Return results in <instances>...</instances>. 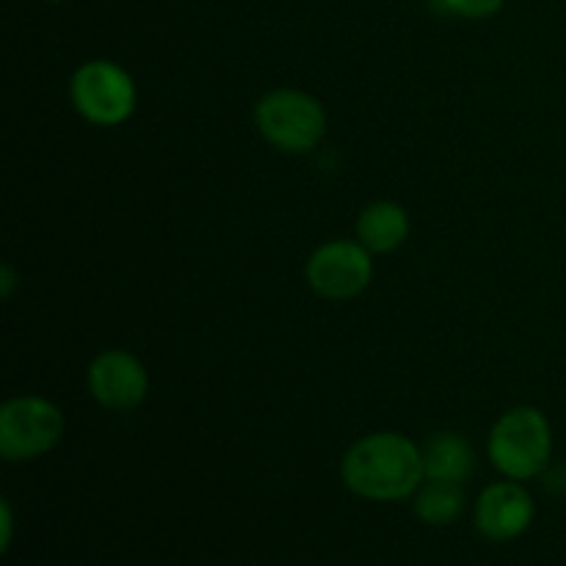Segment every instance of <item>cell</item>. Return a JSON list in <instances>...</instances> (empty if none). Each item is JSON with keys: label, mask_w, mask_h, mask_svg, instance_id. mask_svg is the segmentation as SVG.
Masks as SVG:
<instances>
[{"label": "cell", "mask_w": 566, "mask_h": 566, "mask_svg": "<svg viewBox=\"0 0 566 566\" xmlns=\"http://www.w3.org/2000/svg\"><path fill=\"white\" fill-rule=\"evenodd\" d=\"M415 517L426 525H451L462 517L464 512V492L462 484H451V481H426L418 492H415Z\"/></svg>", "instance_id": "11"}, {"label": "cell", "mask_w": 566, "mask_h": 566, "mask_svg": "<svg viewBox=\"0 0 566 566\" xmlns=\"http://www.w3.org/2000/svg\"><path fill=\"white\" fill-rule=\"evenodd\" d=\"M426 481L464 484L475 470L473 446L457 431H434L423 446Z\"/></svg>", "instance_id": "10"}, {"label": "cell", "mask_w": 566, "mask_h": 566, "mask_svg": "<svg viewBox=\"0 0 566 566\" xmlns=\"http://www.w3.org/2000/svg\"><path fill=\"white\" fill-rule=\"evenodd\" d=\"M437 11L462 20H490L506 6V0H434Z\"/></svg>", "instance_id": "12"}, {"label": "cell", "mask_w": 566, "mask_h": 566, "mask_svg": "<svg viewBox=\"0 0 566 566\" xmlns=\"http://www.w3.org/2000/svg\"><path fill=\"white\" fill-rule=\"evenodd\" d=\"M64 429V415L48 398H9L0 409V453L6 462H33L59 446Z\"/></svg>", "instance_id": "5"}, {"label": "cell", "mask_w": 566, "mask_h": 566, "mask_svg": "<svg viewBox=\"0 0 566 566\" xmlns=\"http://www.w3.org/2000/svg\"><path fill=\"white\" fill-rule=\"evenodd\" d=\"M348 492L376 503L415 497L426 481L423 451L398 431H374L354 442L340 464Z\"/></svg>", "instance_id": "1"}, {"label": "cell", "mask_w": 566, "mask_h": 566, "mask_svg": "<svg viewBox=\"0 0 566 566\" xmlns=\"http://www.w3.org/2000/svg\"><path fill=\"white\" fill-rule=\"evenodd\" d=\"M70 97L83 119L99 127H114L130 119L138 92L125 66L108 59H92L72 75Z\"/></svg>", "instance_id": "4"}, {"label": "cell", "mask_w": 566, "mask_h": 566, "mask_svg": "<svg viewBox=\"0 0 566 566\" xmlns=\"http://www.w3.org/2000/svg\"><path fill=\"white\" fill-rule=\"evenodd\" d=\"M534 514V497L520 486V481H497L479 495L475 531L492 542L517 539L531 528Z\"/></svg>", "instance_id": "8"}, {"label": "cell", "mask_w": 566, "mask_h": 566, "mask_svg": "<svg viewBox=\"0 0 566 566\" xmlns=\"http://www.w3.org/2000/svg\"><path fill=\"white\" fill-rule=\"evenodd\" d=\"M409 213L398 202L379 199L370 202L357 219V241L368 249L370 254H390L403 247L409 238Z\"/></svg>", "instance_id": "9"}, {"label": "cell", "mask_w": 566, "mask_h": 566, "mask_svg": "<svg viewBox=\"0 0 566 566\" xmlns=\"http://www.w3.org/2000/svg\"><path fill=\"white\" fill-rule=\"evenodd\" d=\"M307 285L326 302L357 298L374 280V260L359 241H329L307 260Z\"/></svg>", "instance_id": "6"}, {"label": "cell", "mask_w": 566, "mask_h": 566, "mask_svg": "<svg viewBox=\"0 0 566 566\" xmlns=\"http://www.w3.org/2000/svg\"><path fill=\"white\" fill-rule=\"evenodd\" d=\"M0 280H3V298H9L14 293V271H11V265H3Z\"/></svg>", "instance_id": "14"}, {"label": "cell", "mask_w": 566, "mask_h": 566, "mask_svg": "<svg viewBox=\"0 0 566 566\" xmlns=\"http://www.w3.org/2000/svg\"><path fill=\"white\" fill-rule=\"evenodd\" d=\"M50 3H66V0H50Z\"/></svg>", "instance_id": "15"}, {"label": "cell", "mask_w": 566, "mask_h": 566, "mask_svg": "<svg viewBox=\"0 0 566 566\" xmlns=\"http://www.w3.org/2000/svg\"><path fill=\"white\" fill-rule=\"evenodd\" d=\"M260 136L280 153L304 155L326 136V111L313 94L298 88H274L254 105Z\"/></svg>", "instance_id": "3"}, {"label": "cell", "mask_w": 566, "mask_h": 566, "mask_svg": "<svg viewBox=\"0 0 566 566\" xmlns=\"http://www.w3.org/2000/svg\"><path fill=\"white\" fill-rule=\"evenodd\" d=\"M490 459L509 481L545 475L553 459V429L547 415L536 407H514L503 412L492 426Z\"/></svg>", "instance_id": "2"}, {"label": "cell", "mask_w": 566, "mask_h": 566, "mask_svg": "<svg viewBox=\"0 0 566 566\" xmlns=\"http://www.w3.org/2000/svg\"><path fill=\"white\" fill-rule=\"evenodd\" d=\"M86 385L94 401L114 412L136 409L149 392V374L136 354L125 348H108L92 359Z\"/></svg>", "instance_id": "7"}, {"label": "cell", "mask_w": 566, "mask_h": 566, "mask_svg": "<svg viewBox=\"0 0 566 566\" xmlns=\"http://www.w3.org/2000/svg\"><path fill=\"white\" fill-rule=\"evenodd\" d=\"M0 514H3V551H9L11 545V509L9 503L3 501V506H0Z\"/></svg>", "instance_id": "13"}]
</instances>
